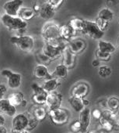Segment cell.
Segmentation results:
<instances>
[{
    "label": "cell",
    "instance_id": "39",
    "mask_svg": "<svg viewBox=\"0 0 119 133\" xmlns=\"http://www.w3.org/2000/svg\"><path fill=\"white\" fill-rule=\"evenodd\" d=\"M91 117L95 120L99 121L100 118L102 117V111H100L99 109H94L91 111Z\"/></svg>",
    "mask_w": 119,
    "mask_h": 133
},
{
    "label": "cell",
    "instance_id": "38",
    "mask_svg": "<svg viewBox=\"0 0 119 133\" xmlns=\"http://www.w3.org/2000/svg\"><path fill=\"white\" fill-rule=\"evenodd\" d=\"M96 56L97 57V59L99 60H103V61H108L110 59V54L109 53H106V52H100L97 49V51L96 52Z\"/></svg>",
    "mask_w": 119,
    "mask_h": 133
},
{
    "label": "cell",
    "instance_id": "32",
    "mask_svg": "<svg viewBox=\"0 0 119 133\" xmlns=\"http://www.w3.org/2000/svg\"><path fill=\"white\" fill-rule=\"evenodd\" d=\"M27 115L28 117V125L27 128V131H32L37 128L39 121L37 120H36V118L31 114L30 112H27Z\"/></svg>",
    "mask_w": 119,
    "mask_h": 133
},
{
    "label": "cell",
    "instance_id": "33",
    "mask_svg": "<svg viewBox=\"0 0 119 133\" xmlns=\"http://www.w3.org/2000/svg\"><path fill=\"white\" fill-rule=\"evenodd\" d=\"M102 117H104V118L111 121L112 123L116 121L117 119V115H116V112L112 111L110 110H104V111H102Z\"/></svg>",
    "mask_w": 119,
    "mask_h": 133
},
{
    "label": "cell",
    "instance_id": "20",
    "mask_svg": "<svg viewBox=\"0 0 119 133\" xmlns=\"http://www.w3.org/2000/svg\"><path fill=\"white\" fill-rule=\"evenodd\" d=\"M39 14L43 19H51L55 14V10H54L51 6H49L46 2L41 5V9Z\"/></svg>",
    "mask_w": 119,
    "mask_h": 133
},
{
    "label": "cell",
    "instance_id": "4",
    "mask_svg": "<svg viewBox=\"0 0 119 133\" xmlns=\"http://www.w3.org/2000/svg\"><path fill=\"white\" fill-rule=\"evenodd\" d=\"M49 116L54 124L62 126L69 122L70 118V112L66 108L59 107L49 110Z\"/></svg>",
    "mask_w": 119,
    "mask_h": 133
},
{
    "label": "cell",
    "instance_id": "15",
    "mask_svg": "<svg viewBox=\"0 0 119 133\" xmlns=\"http://www.w3.org/2000/svg\"><path fill=\"white\" fill-rule=\"evenodd\" d=\"M0 114L8 117H14L17 114V109L7 99H0Z\"/></svg>",
    "mask_w": 119,
    "mask_h": 133
},
{
    "label": "cell",
    "instance_id": "16",
    "mask_svg": "<svg viewBox=\"0 0 119 133\" xmlns=\"http://www.w3.org/2000/svg\"><path fill=\"white\" fill-rule=\"evenodd\" d=\"M34 77L37 79H49L51 78V74L49 73L47 66L43 64H37L34 70Z\"/></svg>",
    "mask_w": 119,
    "mask_h": 133
},
{
    "label": "cell",
    "instance_id": "44",
    "mask_svg": "<svg viewBox=\"0 0 119 133\" xmlns=\"http://www.w3.org/2000/svg\"><path fill=\"white\" fill-rule=\"evenodd\" d=\"M92 65H93V66H94V68H97V66H98L100 65V60L97 59H93L92 62Z\"/></svg>",
    "mask_w": 119,
    "mask_h": 133
},
{
    "label": "cell",
    "instance_id": "35",
    "mask_svg": "<svg viewBox=\"0 0 119 133\" xmlns=\"http://www.w3.org/2000/svg\"><path fill=\"white\" fill-rule=\"evenodd\" d=\"M37 59L38 60V62L40 63V64H43V65H45V66L50 64L51 62L52 61L49 57H47L42 52H38L37 54Z\"/></svg>",
    "mask_w": 119,
    "mask_h": 133
},
{
    "label": "cell",
    "instance_id": "27",
    "mask_svg": "<svg viewBox=\"0 0 119 133\" xmlns=\"http://www.w3.org/2000/svg\"><path fill=\"white\" fill-rule=\"evenodd\" d=\"M97 17L102 20H104L107 22H110L113 20L114 14L109 8H104L98 13Z\"/></svg>",
    "mask_w": 119,
    "mask_h": 133
},
{
    "label": "cell",
    "instance_id": "22",
    "mask_svg": "<svg viewBox=\"0 0 119 133\" xmlns=\"http://www.w3.org/2000/svg\"><path fill=\"white\" fill-rule=\"evenodd\" d=\"M35 12L33 10L32 8H29V7H25V6H22L18 14H17V17L20 19H22L24 21H30L32 20L34 16H35Z\"/></svg>",
    "mask_w": 119,
    "mask_h": 133
},
{
    "label": "cell",
    "instance_id": "51",
    "mask_svg": "<svg viewBox=\"0 0 119 133\" xmlns=\"http://www.w3.org/2000/svg\"><path fill=\"white\" fill-rule=\"evenodd\" d=\"M1 17H2V16H1V14H0V20H1Z\"/></svg>",
    "mask_w": 119,
    "mask_h": 133
},
{
    "label": "cell",
    "instance_id": "18",
    "mask_svg": "<svg viewBox=\"0 0 119 133\" xmlns=\"http://www.w3.org/2000/svg\"><path fill=\"white\" fill-rule=\"evenodd\" d=\"M62 55L63 56L62 64L65 65L68 69L70 68H73L74 65V63H75V58H76L75 54H73L66 46L64 49Z\"/></svg>",
    "mask_w": 119,
    "mask_h": 133
},
{
    "label": "cell",
    "instance_id": "21",
    "mask_svg": "<svg viewBox=\"0 0 119 133\" xmlns=\"http://www.w3.org/2000/svg\"><path fill=\"white\" fill-rule=\"evenodd\" d=\"M68 72H69V69L65 65L61 63V64H58L55 66L54 71L51 73V76H52V78H58L59 80L64 79V78H67Z\"/></svg>",
    "mask_w": 119,
    "mask_h": 133
},
{
    "label": "cell",
    "instance_id": "6",
    "mask_svg": "<svg viewBox=\"0 0 119 133\" xmlns=\"http://www.w3.org/2000/svg\"><path fill=\"white\" fill-rule=\"evenodd\" d=\"M1 75L7 79L8 86L12 89H17L21 86L22 75L20 73H15L9 69L2 71Z\"/></svg>",
    "mask_w": 119,
    "mask_h": 133
},
{
    "label": "cell",
    "instance_id": "50",
    "mask_svg": "<svg viewBox=\"0 0 119 133\" xmlns=\"http://www.w3.org/2000/svg\"><path fill=\"white\" fill-rule=\"evenodd\" d=\"M117 45H118V46H119V37H118V38H117Z\"/></svg>",
    "mask_w": 119,
    "mask_h": 133
},
{
    "label": "cell",
    "instance_id": "42",
    "mask_svg": "<svg viewBox=\"0 0 119 133\" xmlns=\"http://www.w3.org/2000/svg\"><path fill=\"white\" fill-rule=\"evenodd\" d=\"M5 123H6V118H5L4 115L0 114V126L4 125Z\"/></svg>",
    "mask_w": 119,
    "mask_h": 133
},
{
    "label": "cell",
    "instance_id": "8",
    "mask_svg": "<svg viewBox=\"0 0 119 133\" xmlns=\"http://www.w3.org/2000/svg\"><path fill=\"white\" fill-rule=\"evenodd\" d=\"M83 33L92 38L93 39H100L104 35V32L101 31L98 28L94 21H84V28L83 30Z\"/></svg>",
    "mask_w": 119,
    "mask_h": 133
},
{
    "label": "cell",
    "instance_id": "41",
    "mask_svg": "<svg viewBox=\"0 0 119 133\" xmlns=\"http://www.w3.org/2000/svg\"><path fill=\"white\" fill-rule=\"evenodd\" d=\"M41 4H39L37 2L34 3V6H33L32 9H33V10L35 12V14H36V13H39L40 9H41Z\"/></svg>",
    "mask_w": 119,
    "mask_h": 133
},
{
    "label": "cell",
    "instance_id": "7",
    "mask_svg": "<svg viewBox=\"0 0 119 133\" xmlns=\"http://www.w3.org/2000/svg\"><path fill=\"white\" fill-rule=\"evenodd\" d=\"M31 88L33 90V95L31 97L33 102L39 106L44 105L46 103V99L48 93L42 88V86H40L37 83H33L31 85Z\"/></svg>",
    "mask_w": 119,
    "mask_h": 133
},
{
    "label": "cell",
    "instance_id": "43",
    "mask_svg": "<svg viewBox=\"0 0 119 133\" xmlns=\"http://www.w3.org/2000/svg\"><path fill=\"white\" fill-rule=\"evenodd\" d=\"M0 133H8V129L6 128V126H0Z\"/></svg>",
    "mask_w": 119,
    "mask_h": 133
},
{
    "label": "cell",
    "instance_id": "3",
    "mask_svg": "<svg viewBox=\"0 0 119 133\" xmlns=\"http://www.w3.org/2000/svg\"><path fill=\"white\" fill-rule=\"evenodd\" d=\"M1 21L3 25L10 31H22L27 27V22L23 21L18 17H12L7 14H3L1 17Z\"/></svg>",
    "mask_w": 119,
    "mask_h": 133
},
{
    "label": "cell",
    "instance_id": "19",
    "mask_svg": "<svg viewBox=\"0 0 119 133\" xmlns=\"http://www.w3.org/2000/svg\"><path fill=\"white\" fill-rule=\"evenodd\" d=\"M76 31H74L69 24L62 25L59 27V34H60V38L62 40L69 41L72 38L76 35Z\"/></svg>",
    "mask_w": 119,
    "mask_h": 133
},
{
    "label": "cell",
    "instance_id": "5",
    "mask_svg": "<svg viewBox=\"0 0 119 133\" xmlns=\"http://www.w3.org/2000/svg\"><path fill=\"white\" fill-rule=\"evenodd\" d=\"M66 47V45L62 41L57 44L44 42L43 49H42V52L44 54H45L47 57H49L51 60H54V59L58 58V56L60 55H62V53Z\"/></svg>",
    "mask_w": 119,
    "mask_h": 133
},
{
    "label": "cell",
    "instance_id": "1",
    "mask_svg": "<svg viewBox=\"0 0 119 133\" xmlns=\"http://www.w3.org/2000/svg\"><path fill=\"white\" fill-rule=\"evenodd\" d=\"M42 37L44 42L59 43L62 41L59 34V26L54 22L45 23L42 28Z\"/></svg>",
    "mask_w": 119,
    "mask_h": 133
},
{
    "label": "cell",
    "instance_id": "34",
    "mask_svg": "<svg viewBox=\"0 0 119 133\" xmlns=\"http://www.w3.org/2000/svg\"><path fill=\"white\" fill-rule=\"evenodd\" d=\"M69 128H70L72 133H81L82 126H81V123H80V120L79 119L74 120L70 124Z\"/></svg>",
    "mask_w": 119,
    "mask_h": 133
},
{
    "label": "cell",
    "instance_id": "45",
    "mask_svg": "<svg viewBox=\"0 0 119 133\" xmlns=\"http://www.w3.org/2000/svg\"><path fill=\"white\" fill-rule=\"evenodd\" d=\"M82 101H83V106H84V107H87L90 104V102L88 100V99H82Z\"/></svg>",
    "mask_w": 119,
    "mask_h": 133
},
{
    "label": "cell",
    "instance_id": "11",
    "mask_svg": "<svg viewBox=\"0 0 119 133\" xmlns=\"http://www.w3.org/2000/svg\"><path fill=\"white\" fill-rule=\"evenodd\" d=\"M23 2L22 0H12V1L6 2L3 4V10L6 14L12 17H17V14L20 9L22 7Z\"/></svg>",
    "mask_w": 119,
    "mask_h": 133
},
{
    "label": "cell",
    "instance_id": "30",
    "mask_svg": "<svg viewBox=\"0 0 119 133\" xmlns=\"http://www.w3.org/2000/svg\"><path fill=\"white\" fill-rule=\"evenodd\" d=\"M99 123L101 125L102 128L107 131H110L114 128V123H112L111 121H108L107 119L104 118V117H101L99 120Z\"/></svg>",
    "mask_w": 119,
    "mask_h": 133
},
{
    "label": "cell",
    "instance_id": "25",
    "mask_svg": "<svg viewBox=\"0 0 119 133\" xmlns=\"http://www.w3.org/2000/svg\"><path fill=\"white\" fill-rule=\"evenodd\" d=\"M30 113L36 118V120H37L38 121H44L47 117L46 109L44 107H41V106L34 107Z\"/></svg>",
    "mask_w": 119,
    "mask_h": 133
},
{
    "label": "cell",
    "instance_id": "28",
    "mask_svg": "<svg viewBox=\"0 0 119 133\" xmlns=\"http://www.w3.org/2000/svg\"><path fill=\"white\" fill-rule=\"evenodd\" d=\"M69 25L76 31H83V28H84V20H82V19H80V18L72 19L69 21Z\"/></svg>",
    "mask_w": 119,
    "mask_h": 133
},
{
    "label": "cell",
    "instance_id": "31",
    "mask_svg": "<svg viewBox=\"0 0 119 133\" xmlns=\"http://www.w3.org/2000/svg\"><path fill=\"white\" fill-rule=\"evenodd\" d=\"M112 73V69L110 66H107V65H102L99 66L98 69V74L101 78H107L109 77Z\"/></svg>",
    "mask_w": 119,
    "mask_h": 133
},
{
    "label": "cell",
    "instance_id": "14",
    "mask_svg": "<svg viewBox=\"0 0 119 133\" xmlns=\"http://www.w3.org/2000/svg\"><path fill=\"white\" fill-rule=\"evenodd\" d=\"M86 42L82 38H77L69 40L67 47L73 54H77L82 52L86 49Z\"/></svg>",
    "mask_w": 119,
    "mask_h": 133
},
{
    "label": "cell",
    "instance_id": "37",
    "mask_svg": "<svg viewBox=\"0 0 119 133\" xmlns=\"http://www.w3.org/2000/svg\"><path fill=\"white\" fill-rule=\"evenodd\" d=\"M46 3L56 10L64 3V1L63 0H49V1H46Z\"/></svg>",
    "mask_w": 119,
    "mask_h": 133
},
{
    "label": "cell",
    "instance_id": "52",
    "mask_svg": "<svg viewBox=\"0 0 119 133\" xmlns=\"http://www.w3.org/2000/svg\"><path fill=\"white\" fill-rule=\"evenodd\" d=\"M118 127H119V119H118Z\"/></svg>",
    "mask_w": 119,
    "mask_h": 133
},
{
    "label": "cell",
    "instance_id": "36",
    "mask_svg": "<svg viewBox=\"0 0 119 133\" xmlns=\"http://www.w3.org/2000/svg\"><path fill=\"white\" fill-rule=\"evenodd\" d=\"M95 23H96L97 26L98 27V28L103 32H104V31H106L109 27V22H107V21H106L104 20L100 19L98 17L96 18Z\"/></svg>",
    "mask_w": 119,
    "mask_h": 133
},
{
    "label": "cell",
    "instance_id": "10",
    "mask_svg": "<svg viewBox=\"0 0 119 133\" xmlns=\"http://www.w3.org/2000/svg\"><path fill=\"white\" fill-rule=\"evenodd\" d=\"M62 102V96L57 92L56 91L49 92L46 99V105L47 106L49 110H52L57 108L61 107Z\"/></svg>",
    "mask_w": 119,
    "mask_h": 133
},
{
    "label": "cell",
    "instance_id": "23",
    "mask_svg": "<svg viewBox=\"0 0 119 133\" xmlns=\"http://www.w3.org/2000/svg\"><path fill=\"white\" fill-rule=\"evenodd\" d=\"M7 99L13 107H20L24 101V95L21 92H13L8 96Z\"/></svg>",
    "mask_w": 119,
    "mask_h": 133
},
{
    "label": "cell",
    "instance_id": "46",
    "mask_svg": "<svg viewBox=\"0 0 119 133\" xmlns=\"http://www.w3.org/2000/svg\"><path fill=\"white\" fill-rule=\"evenodd\" d=\"M11 133H30V131H28L27 130H24V131H12Z\"/></svg>",
    "mask_w": 119,
    "mask_h": 133
},
{
    "label": "cell",
    "instance_id": "2",
    "mask_svg": "<svg viewBox=\"0 0 119 133\" xmlns=\"http://www.w3.org/2000/svg\"><path fill=\"white\" fill-rule=\"evenodd\" d=\"M10 42L15 45L20 51L24 52H30L34 48V39L30 35H19L10 38Z\"/></svg>",
    "mask_w": 119,
    "mask_h": 133
},
{
    "label": "cell",
    "instance_id": "9",
    "mask_svg": "<svg viewBox=\"0 0 119 133\" xmlns=\"http://www.w3.org/2000/svg\"><path fill=\"white\" fill-rule=\"evenodd\" d=\"M28 125V117L27 114L19 113L13 117L12 126L13 131H22L27 130Z\"/></svg>",
    "mask_w": 119,
    "mask_h": 133
},
{
    "label": "cell",
    "instance_id": "24",
    "mask_svg": "<svg viewBox=\"0 0 119 133\" xmlns=\"http://www.w3.org/2000/svg\"><path fill=\"white\" fill-rule=\"evenodd\" d=\"M98 50L103 52L112 54L116 51V48L111 42L100 40L98 42Z\"/></svg>",
    "mask_w": 119,
    "mask_h": 133
},
{
    "label": "cell",
    "instance_id": "26",
    "mask_svg": "<svg viewBox=\"0 0 119 133\" xmlns=\"http://www.w3.org/2000/svg\"><path fill=\"white\" fill-rule=\"evenodd\" d=\"M69 103L71 105V107L73 108V110L76 112H81L85 107L83 104V101L82 99H79V98H76V97H70L69 99Z\"/></svg>",
    "mask_w": 119,
    "mask_h": 133
},
{
    "label": "cell",
    "instance_id": "40",
    "mask_svg": "<svg viewBox=\"0 0 119 133\" xmlns=\"http://www.w3.org/2000/svg\"><path fill=\"white\" fill-rule=\"evenodd\" d=\"M6 92H7L6 86L3 84H0V99H3V97L6 93Z\"/></svg>",
    "mask_w": 119,
    "mask_h": 133
},
{
    "label": "cell",
    "instance_id": "13",
    "mask_svg": "<svg viewBox=\"0 0 119 133\" xmlns=\"http://www.w3.org/2000/svg\"><path fill=\"white\" fill-rule=\"evenodd\" d=\"M91 119V110L89 107H85L80 112V121L81 123L82 130L81 133H86L88 131Z\"/></svg>",
    "mask_w": 119,
    "mask_h": 133
},
{
    "label": "cell",
    "instance_id": "17",
    "mask_svg": "<svg viewBox=\"0 0 119 133\" xmlns=\"http://www.w3.org/2000/svg\"><path fill=\"white\" fill-rule=\"evenodd\" d=\"M61 85V82L58 78H51L49 79H47L44 82L42 88L47 92H54L59 86Z\"/></svg>",
    "mask_w": 119,
    "mask_h": 133
},
{
    "label": "cell",
    "instance_id": "49",
    "mask_svg": "<svg viewBox=\"0 0 119 133\" xmlns=\"http://www.w3.org/2000/svg\"><path fill=\"white\" fill-rule=\"evenodd\" d=\"M88 133H100V132H97V131H90Z\"/></svg>",
    "mask_w": 119,
    "mask_h": 133
},
{
    "label": "cell",
    "instance_id": "48",
    "mask_svg": "<svg viewBox=\"0 0 119 133\" xmlns=\"http://www.w3.org/2000/svg\"><path fill=\"white\" fill-rule=\"evenodd\" d=\"M116 115H117V119H119V109L117 110V112H116Z\"/></svg>",
    "mask_w": 119,
    "mask_h": 133
},
{
    "label": "cell",
    "instance_id": "29",
    "mask_svg": "<svg viewBox=\"0 0 119 133\" xmlns=\"http://www.w3.org/2000/svg\"><path fill=\"white\" fill-rule=\"evenodd\" d=\"M107 107L109 110L116 112L119 109V98L110 97L107 100Z\"/></svg>",
    "mask_w": 119,
    "mask_h": 133
},
{
    "label": "cell",
    "instance_id": "12",
    "mask_svg": "<svg viewBox=\"0 0 119 133\" xmlns=\"http://www.w3.org/2000/svg\"><path fill=\"white\" fill-rule=\"evenodd\" d=\"M90 92V86L87 83L81 82L75 85L71 90V96L79 99H84Z\"/></svg>",
    "mask_w": 119,
    "mask_h": 133
},
{
    "label": "cell",
    "instance_id": "47",
    "mask_svg": "<svg viewBox=\"0 0 119 133\" xmlns=\"http://www.w3.org/2000/svg\"><path fill=\"white\" fill-rule=\"evenodd\" d=\"M114 2L110 1V0H109V1H107V6H110L111 4H114Z\"/></svg>",
    "mask_w": 119,
    "mask_h": 133
}]
</instances>
